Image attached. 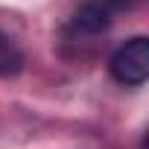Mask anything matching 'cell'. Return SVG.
Instances as JSON below:
<instances>
[{"label":"cell","mask_w":149,"mask_h":149,"mask_svg":"<svg viewBox=\"0 0 149 149\" xmlns=\"http://www.w3.org/2000/svg\"><path fill=\"white\" fill-rule=\"evenodd\" d=\"M73 29L82 35H100L108 29L111 24V9L102 3V0H85V3L73 12Z\"/></svg>","instance_id":"cell-2"},{"label":"cell","mask_w":149,"mask_h":149,"mask_svg":"<svg viewBox=\"0 0 149 149\" xmlns=\"http://www.w3.org/2000/svg\"><path fill=\"white\" fill-rule=\"evenodd\" d=\"M102 3H105L111 12H123V9H132L137 0H102Z\"/></svg>","instance_id":"cell-4"},{"label":"cell","mask_w":149,"mask_h":149,"mask_svg":"<svg viewBox=\"0 0 149 149\" xmlns=\"http://www.w3.org/2000/svg\"><path fill=\"white\" fill-rule=\"evenodd\" d=\"M108 73L126 88H137L149 79V38L134 35L114 50L108 58Z\"/></svg>","instance_id":"cell-1"},{"label":"cell","mask_w":149,"mask_h":149,"mask_svg":"<svg viewBox=\"0 0 149 149\" xmlns=\"http://www.w3.org/2000/svg\"><path fill=\"white\" fill-rule=\"evenodd\" d=\"M21 67H24V53H21V47H18L6 32H0V76H15Z\"/></svg>","instance_id":"cell-3"}]
</instances>
